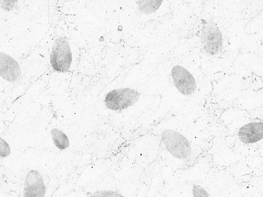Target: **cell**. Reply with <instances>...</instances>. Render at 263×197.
Listing matches in <instances>:
<instances>
[{
	"label": "cell",
	"mask_w": 263,
	"mask_h": 197,
	"mask_svg": "<svg viewBox=\"0 0 263 197\" xmlns=\"http://www.w3.org/2000/svg\"><path fill=\"white\" fill-rule=\"evenodd\" d=\"M200 40L204 51L209 55L220 54L223 50V35L217 25L212 20H206L203 23Z\"/></svg>",
	"instance_id": "1"
},
{
	"label": "cell",
	"mask_w": 263,
	"mask_h": 197,
	"mask_svg": "<svg viewBox=\"0 0 263 197\" xmlns=\"http://www.w3.org/2000/svg\"><path fill=\"white\" fill-rule=\"evenodd\" d=\"M140 93L137 90L129 88L111 90L105 96L104 103L112 111H122L135 105L139 100Z\"/></svg>",
	"instance_id": "2"
},
{
	"label": "cell",
	"mask_w": 263,
	"mask_h": 197,
	"mask_svg": "<svg viewBox=\"0 0 263 197\" xmlns=\"http://www.w3.org/2000/svg\"><path fill=\"white\" fill-rule=\"evenodd\" d=\"M167 150L178 160H184L192 154L190 142L182 134L171 129L164 130L161 135Z\"/></svg>",
	"instance_id": "3"
},
{
	"label": "cell",
	"mask_w": 263,
	"mask_h": 197,
	"mask_svg": "<svg viewBox=\"0 0 263 197\" xmlns=\"http://www.w3.org/2000/svg\"><path fill=\"white\" fill-rule=\"evenodd\" d=\"M72 53L69 42L64 37H59L54 42L50 54L53 70L59 73L67 72L72 63Z\"/></svg>",
	"instance_id": "4"
},
{
	"label": "cell",
	"mask_w": 263,
	"mask_h": 197,
	"mask_svg": "<svg viewBox=\"0 0 263 197\" xmlns=\"http://www.w3.org/2000/svg\"><path fill=\"white\" fill-rule=\"evenodd\" d=\"M171 76L180 93L190 96L195 93L197 85L192 74L182 66L176 65L171 70Z\"/></svg>",
	"instance_id": "5"
},
{
	"label": "cell",
	"mask_w": 263,
	"mask_h": 197,
	"mask_svg": "<svg viewBox=\"0 0 263 197\" xmlns=\"http://www.w3.org/2000/svg\"><path fill=\"white\" fill-rule=\"evenodd\" d=\"M46 192V188L42 175L37 170H30L25 180L24 196L44 197Z\"/></svg>",
	"instance_id": "6"
},
{
	"label": "cell",
	"mask_w": 263,
	"mask_h": 197,
	"mask_svg": "<svg viewBox=\"0 0 263 197\" xmlns=\"http://www.w3.org/2000/svg\"><path fill=\"white\" fill-rule=\"evenodd\" d=\"M0 59L1 77L10 82L18 81L21 77L22 73L17 62L3 52L0 53Z\"/></svg>",
	"instance_id": "7"
},
{
	"label": "cell",
	"mask_w": 263,
	"mask_h": 197,
	"mask_svg": "<svg viewBox=\"0 0 263 197\" xmlns=\"http://www.w3.org/2000/svg\"><path fill=\"white\" fill-rule=\"evenodd\" d=\"M238 136L240 141L246 144L257 143L263 137V124L262 122L249 123L238 130Z\"/></svg>",
	"instance_id": "8"
},
{
	"label": "cell",
	"mask_w": 263,
	"mask_h": 197,
	"mask_svg": "<svg viewBox=\"0 0 263 197\" xmlns=\"http://www.w3.org/2000/svg\"><path fill=\"white\" fill-rule=\"evenodd\" d=\"M51 135L53 143L58 149L63 151L69 147V139L62 130L53 128L51 131Z\"/></svg>",
	"instance_id": "9"
},
{
	"label": "cell",
	"mask_w": 263,
	"mask_h": 197,
	"mask_svg": "<svg viewBox=\"0 0 263 197\" xmlns=\"http://www.w3.org/2000/svg\"><path fill=\"white\" fill-rule=\"evenodd\" d=\"M162 3V0H144L138 2V8L143 14L149 15L158 11Z\"/></svg>",
	"instance_id": "10"
},
{
	"label": "cell",
	"mask_w": 263,
	"mask_h": 197,
	"mask_svg": "<svg viewBox=\"0 0 263 197\" xmlns=\"http://www.w3.org/2000/svg\"><path fill=\"white\" fill-rule=\"evenodd\" d=\"M0 146H1V151L0 155L2 158L7 157L11 154V149L9 145L2 137L0 139Z\"/></svg>",
	"instance_id": "11"
},
{
	"label": "cell",
	"mask_w": 263,
	"mask_h": 197,
	"mask_svg": "<svg viewBox=\"0 0 263 197\" xmlns=\"http://www.w3.org/2000/svg\"><path fill=\"white\" fill-rule=\"evenodd\" d=\"M193 196L195 197L209 196V193L203 188L199 185H195L193 188Z\"/></svg>",
	"instance_id": "12"
},
{
	"label": "cell",
	"mask_w": 263,
	"mask_h": 197,
	"mask_svg": "<svg viewBox=\"0 0 263 197\" xmlns=\"http://www.w3.org/2000/svg\"><path fill=\"white\" fill-rule=\"evenodd\" d=\"M93 196H123V195L117 192L112 191H98L92 195Z\"/></svg>",
	"instance_id": "13"
}]
</instances>
